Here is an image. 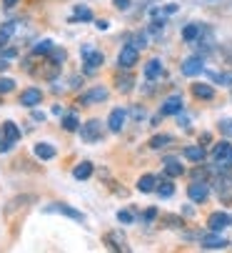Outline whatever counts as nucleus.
<instances>
[{
	"label": "nucleus",
	"instance_id": "45",
	"mask_svg": "<svg viewBox=\"0 0 232 253\" xmlns=\"http://www.w3.org/2000/svg\"><path fill=\"white\" fill-rule=\"evenodd\" d=\"M8 68H10V63L5 58H0V70H8Z\"/></svg>",
	"mask_w": 232,
	"mask_h": 253
},
{
	"label": "nucleus",
	"instance_id": "44",
	"mask_svg": "<svg viewBox=\"0 0 232 253\" xmlns=\"http://www.w3.org/2000/svg\"><path fill=\"white\" fill-rule=\"evenodd\" d=\"M175 10H177V5H175V3H170V5H165V8H163V13H175Z\"/></svg>",
	"mask_w": 232,
	"mask_h": 253
},
{
	"label": "nucleus",
	"instance_id": "41",
	"mask_svg": "<svg viewBox=\"0 0 232 253\" xmlns=\"http://www.w3.org/2000/svg\"><path fill=\"white\" fill-rule=\"evenodd\" d=\"M155 215H158V211H155V208H150V211L142 215V221H147V223H150V221H155Z\"/></svg>",
	"mask_w": 232,
	"mask_h": 253
},
{
	"label": "nucleus",
	"instance_id": "15",
	"mask_svg": "<svg viewBox=\"0 0 232 253\" xmlns=\"http://www.w3.org/2000/svg\"><path fill=\"white\" fill-rule=\"evenodd\" d=\"M202 30H205V25H200V23H190V25H185V28H182V41L195 43L200 35H202Z\"/></svg>",
	"mask_w": 232,
	"mask_h": 253
},
{
	"label": "nucleus",
	"instance_id": "40",
	"mask_svg": "<svg viewBox=\"0 0 232 253\" xmlns=\"http://www.w3.org/2000/svg\"><path fill=\"white\" fill-rule=\"evenodd\" d=\"M133 45H137V48H145L147 45V38H145V35H135V43Z\"/></svg>",
	"mask_w": 232,
	"mask_h": 253
},
{
	"label": "nucleus",
	"instance_id": "9",
	"mask_svg": "<svg viewBox=\"0 0 232 253\" xmlns=\"http://www.w3.org/2000/svg\"><path fill=\"white\" fill-rule=\"evenodd\" d=\"M107 88H102V85H98V88H93V90H88L85 95H80V103L83 105H90V103H102V100H107Z\"/></svg>",
	"mask_w": 232,
	"mask_h": 253
},
{
	"label": "nucleus",
	"instance_id": "5",
	"mask_svg": "<svg viewBox=\"0 0 232 253\" xmlns=\"http://www.w3.org/2000/svg\"><path fill=\"white\" fill-rule=\"evenodd\" d=\"M105 243L112 248V251H130V246H128V238H125V233L123 231H110L107 236H105Z\"/></svg>",
	"mask_w": 232,
	"mask_h": 253
},
{
	"label": "nucleus",
	"instance_id": "23",
	"mask_svg": "<svg viewBox=\"0 0 232 253\" xmlns=\"http://www.w3.org/2000/svg\"><path fill=\"white\" fill-rule=\"evenodd\" d=\"M133 85H135V78H133L130 73L118 76V90H120V93H130V90H133Z\"/></svg>",
	"mask_w": 232,
	"mask_h": 253
},
{
	"label": "nucleus",
	"instance_id": "2",
	"mask_svg": "<svg viewBox=\"0 0 232 253\" xmlns=\"http://www.w3.org/2000/svg\"><path fill=\"white\" fill-rule=\"evenodd\" d=\"M45 213H60V215H67V218H72L77 223H85V213L67 206V203H50V206H45Z\"/></svg>",
	"mask_w": 232,
	"mask_h": 253
},
{
	"label": "nucleus",
	"instance_id": "42",
	"mask_svg": "<svg viewBox=\"0 0 232 253\" xmlns=\"http://www.w3.org/2000/svg\"><path fill=\"white\" fill-rule=\"evenodd\" d=\"M133 118L135 121H142L145 118V111H142V108H133Z\"/></svg>",
	"mask_w": 232,
	"mask_h": 253
},
{
	"label": "nucleus",
	"instance_id": "30",
	"mask_svg": "<svg viewBox=\"0 0 232 253\" xmlns=\"http://www.w3.org/2000/svg\"><path fill=\"white\" fill-rule=\"evenodd\" d=\"M215 83H222V85H232V73H207Z\"/></svg>",
	"mask_w": 232,
	"mask_h": 253
},
{
	"label": "nucleus",
	"instance_id": "8",
	"mask_svg": "<svg viewBox=\"0 0 232 253\" xmlns=\"http://www.w3.org/2000/svg\"><path fill=\"white\" fill-rule=\"evenodd\" d=\"M212 158H215V163H232V146L227 140L217 143L212 148Z\"/></svg>",
	"mask_w": 232,
	"mask_h": 253
},
{
	"label": "nucleus",
	"instance_id": "39",
	"mask_svg": "<svg viewBox=\"0 0 232 253\" xmlns=\"http://www.w3.org/2000/svg\"><path fill=\"white\" fill-rule=\"evenodd\" d=\"M222 55L232 63V43H225V45H222Z\"/></svg>",
	"mask_w": 232,
	"mask_h": 253
},
{
	"label": "nucleus",
	"instance_id": "34",
	"mask_svg": "<svg viewBox=\"0 0 232 253\" xmlns=\"http://www.w3.org/2000/svg\"><path fill=\"white\" fill-rule=\"evenodd\" d=\"M48 55H50V60H53V63H58V65L65 60V50H60V48H53Z\"/></svg>",
	"mask_w": 232,
	"mask_h": 253
},
{
	"label": "nucleus",
	"instance_id": "6",
	"mask_svg": "<svg viewBox=\"0 0 232 253\" xmlns=\"http://www.w3.org/2000/svg\"><path fill=\"white\" fill-rule=\"evenodd\" d=\"M232 223V218H230V215L225 213V211H215L212 215H210V218H207V226H210V231H225L227 226Z\"/></svg>",
	"mask_w": 232,
	"mask_h": 253
},
{
	"label": "nucleus",
	"instance_id": "1",
	"mask_svg": "<svg viewBox=\"0 0 232 253\" xmlns=\"http://www.w3.org/2000/svg\"><path fill=\"white\" fill-rule=\"evenodd\" d=\"M80 55H83V60H85V70H88V73H95V70L105 63V55H102L100 50H95L93 45H83V48H80Z\"/></svg>",
	"mask_w": 232,
	"mask_h": 253
},
{
	"label": "nucleus",
	"instance_id": "46",
	"mask_svg": "<svg viewBox=\"0 0 232 253\" xmlns=\"http://www.w3.org/2000/svg\"><path fill=\"white\" fill-rule=\"evenodd\" d=\"M33 118H35V121H45V116H43L40 111H33Z\"/></svg>",
	"mask_w": 232,
	"mask_h": 253
},
{
	"label": "nucleus",
	"instance_id": "13",
	"mask_svg": "<svg viewBox=\"0 0 232 253\" xmlns=\"http://www.w3.org/2000/svg\"><path fill=\"white\" fill-rule=\"evenodd\" d=\"M125 111L123 108H115V111L110 113V118H107V128L112 130V133H120L123 130V126H125Z\"/></svg>",
	"mask_w": 232,
	"mask_h": 253
},
{
	"label": "nucleus",
	"instance_id": "38",
	"mask_svg": "<svg viewBox=\"0 0 232 253\" xmlns=\"http://www.w3.org/2000/svg\"><path fill=\"white\" fill-rule=\"evenodd\" d=\"M112 3H115V8H118V10H128L130 8V0H112Z\"/></svg>",
	"mask_w": 232,
	"mask_h": 253
},
{
	"label": "nucleus",
	"instance_id": "32",
	"mask_svg": "<svg viewBox=\"0 0 232 253\" xmlns=\"http://www.w3.org/2000/svg\"><path fill=\"white\" fill-rule=\"evenodd\" d=\"M220 133H222L225 138H232V118H227V121H220Z\"/></svg>",
	"mask_w": 232,
	"mask_h": 253
},
{
	"label": "nucleus",
	"instance_id": "12",
	"mask_svg": "<svg viewBox=\"0 0 232 253\" xmlns=\"http://www.w3.org/2000/svg\"><path fill=\"white\" fill-rule=\"evenodd\" d=\"M187 196H190V201H195V203H202L207 196H210V188H207V183H202V180H200V183H198V180H195V183H192L190 188H187Z\"/></svg>",
	"mask_w": 232,
	"mask_h": 253
},
{
	"label": "nucleus",
	"instance_id": "17",
	"mask_svg": "<svg viewBox=\"0 0 232 253\" xmlns=\"http://www.w3.org/2000/svg\"><path fill=\"white\" fill-rule=\"evenodd\" d=\"M35 156L40 161H50V158H55V148L50 143H35Z\"/></svg>",
	"mask_w": 232,
	"mask_h": 253
},
{
	"label": "nucleus",
	"instance_id": "37",
	"mask_svg": "<svg viewBox=\"0 0 232 253\" xmlns=\"http://www.w3.org/2000/svg\"><path fill=\"white\" fill-rule=\"evenodd\" d=\"M10 148H13V140H8V138H5V140H0V153H8Z\"/></svg>",
	"mask_w": 232,
	"mask_h": 253
},
{
	"label": "nucleus",
	"instance_id": "7",
	"mask_svg": "<svg viewBox=\"0 0 232 253\" xmlns=\"http://www.w3.org/2000/svg\"><path fill=\"white\" fill-rule=\"evenodd\" d=\"M202 70H205V65H202V58H200V55H192V58H187V60L182 63V73H185L187 78L200 76Z\"/></svg>",
	"mask_w": 232,
	"mask_h": 253
},
{
	"label": "nucleus",
	"instance_id": "11",
	"mask_svg": "<svg viewBox=\"0 0 232 253\" xmlns=\"http://www.w3.org/2000/svg\"><path fill=\"white\" fill-rule=\"evenodd\" d=\"M180 111H182V98L180 95H170L163 103V108H160V116H180Z\"/></svg>",
	"mask_w": 232,
	"mask_h": 253
},
{
	"label": "nucleus",
	"instance_id": "22",
	"mask_svg": "<svg viewBox=\"0 0 232 253\" xmlns=\"http://www.w3.org/2000/svg\"><path fill=\"white\" fill-rule=\"evenodd\" d=\"M155 183H158V180H155V175H142V178L137 180V191H140V193H152V191H155Z\"/></svg>",
	"mask_w": 232,
	"mask_h": 253
},
{
	"label": "nucleus",
	"instance_id": "16",
	"mask_svg": "<svg viewBox=\"0 0 232 253\" xmlns=\"http://www.w3.org/2000/svg\"><path fill=\"white\" fill-rule=\"evenodd\" d=\"M192 95L200 98V100H212L215 98V88L205 85V83H195V85H192Z\"/></svg>",
	"mask_w": 232,
	"mask_h": 253
},
{
	"label": "nucleus",
	"instance_id": "31",
	"mask_svg": "<svg viewBox=\"0 0 232 253\" xmlns=\"http://www.w3.org/2000/svg\"><path fill=\"white\" fill-rule=\"evenodd\" d=\"M63 128L72 133V130L80 128V123H77V118H75V116H65V118H63Z\"/></svg>",
	"mask_w": 232,
	"mask_h": 253
},
{
	"label": "nucleus",
	"instance_id": "28",
	"mask_svg": "<svg viewBox=\"0 0 232 253\" xmlns=\"http://www.w3.org/2000/svg\"><path fill=\"white\" fill-rule=\"evenodd\" d=\"M53 48H55V45H53V41H40V43H37V45L33 48V53H35V55H48Z\"/></svg>",
	"mask_w": 232,
	"mask_h": 253
},
{
	"label": "nucleus",
	"instance_id": "24",
	"mask_svg": "<svg viewBox=\"0 0 232 253\" xmlns=\"http://www.w3.org/2000/svg\"><path fill=\"white\" fill-rule=\"evenodd\" d=\"M3 133H5V138H8V140H13V143H15V140H20V128H18L15 123H10V121H8V123H3Z\"/></svg>",
	"mask_w": 232,
	"mask_h": 253
},
{
	"label": "nucleus",
	"instance_id": "21",
	"mask_svg": "<svg viewBox=\"0 0 232 253\" xmlns=\"http://www.w3.org/2000/svg\"><path fill=\"white\" fill-rule=\"evenodd\" d=\"M165 173H167L170 178H177V175H182V173H185V168H182L175 158H165Z\"/></svg>",
	"mask_w": 232,
	"mask_h": 253
},
{
	"label": "nucleus",
	"instance_id": "14",
	"mask_svg": "<svg viewBox=\"0 0 232 253\" xmlns=\"http://www.w3.org/2000/svg\"><path fill=\"white\" fill-rule=\"evenodd\" d=\"M40 100H43V93L37 90V88H28V90H23V93H20V103H23V105H28V108L40 105Z\"/></svg>",
	"mask_w": 232,
	"mask_h": 253
},
{
	"label": "nucleus",
	"instance_id": "27",
	"mask_svg": "<svg viewBox=\"0 0 232 253\" xmlns=\"http://www.w3.org/2000/svg\"><path fill=\"white\" fill-rule=\"evenodd\" d=\"M72 20H93V13H90V8H85V5H77L75 8V15H72Z\"/></svg>",
	"mask_w": 232,
	"mask_h": 253
},
{
	"label": "nucleus",
	"instance_id": "43",
	"mask_svg": "<svg viewBox=\"0 0 232 253\" xmlns=\"http://www.w3.org/2000/svg\"><path fill=\"white\" fill-rule=\"evenodd\" d=\"M95 28H98V30H107L110 23H107V20H95Z\"/></svg>",
	"mask_w": 232,
	"mask_h": 253
},
{
	"label": "nucleus",
	"instance_id": "25",
	"mask_svg": "<svg viewBox=\"0 0 232 253\" xmlns=\"http://www.w3.org/2000/svg\"><path fill=\"white\" fill-rule=\"evenodd\" d=\"M167 143H172V135H155V138H150V148H165Z\"/></svg>",
	"mask_w": 232,
	"mask_h": 253
},
{
	"label": "nucleus",
	"instance_id": "47",
	"mask_svg": "<svg viewBox=\"0 0 232 253\" xmlns=\"http://www.w3.org/2000/svg\"><path fill=\"white\" fill-rule=\"evenodd\" d=\"M15 3H18V0H3V5H5V8H15Z\"/></svg>",
	"mask_w": 232,
	"mask_h": 253
},
{
	"label": "nucleus",
	"instance_id": "10",
	"mask_svg": "<svg viewBox=\"0 0 232 253\" xmlns=\"http://www.w3.org/2000/svg\"><path fill=\"white\" fill-rule=\"evenodd\" d=\"M200 243H202V248H207V251H220V248H225V246H227V241H225L217 231H212V233L202 236V238H200Z\"/></svg>",
	"mask_w": 232,
	"mask_h": 253
},
{
	"label": "nucleus",
	"instance_id": "4",
	"mask_svg": "<svg viewBox=\"0 0 232 253\" xmlns=\"http://www.w3.org/2000/svg\"><path fill=\"white\" fill-rule=\"evenodd\" d=\"M80 138H83L85 143L100 140V138H102V123H100V121H88L85 126H80Z\"/></svg>",
	"mask_w": 232,
	"mask_h": 253
},
{
	"label": "nucleus",
	"instance_id": "3",
	"mask_svg": "<svg viewBox=\"0 0 232 253\" xmlns=\"http://www.w3.org/2000/svg\"><path fill=\"white\" fill-rule=\"evenodd\" d=\"M137 60H140V48L137 45H125L123 50H120V55H118V65L123 68V70H130L133 65H137Z\"/></svg>",
	"mask_w": 232,
	"mask_h": 253
},
{
	"label": "nucleus",
	"instance_id": "33",
	"mask_svg": "<svg viewBox=\"0 0 232 253\" xmlns=\"http://www.w3.org/2000/svg\"><path fill=\"white\" fill-rule=\"evenodd\" d=\"M15 88V83L10 81V78H0V95H5V93H10Z\"/></svg>",
	"mask_w": 232,
	"mask_h": 253
},
{
	"label": "nucleus",
	"instance_id": "20",
	"mask_svg": "<svg viewBox=\"0 0 232 253\" xmlns=\"http://www.w3.org/2000/svg\"><path fill=\"white\" fill-rule=\"evenodd\" d=\"M72 175H75L77 180H85V178H90V175H93V163H90V161L77 163V166H75V170H72Z\"/></svg>",
	"mask_w": 232,
	"mask_h": 253
},
{
	"label": "nucleus",
	"instance_id": "18",
	"mask_svg": "<svg viewBox=\"0 0 232 253\" xmlns=\"http://www.w3.org/2000/svg\"><path fill=\"white\" fill-rule=\"evenodd\" d=\"M160 73H163V63H160L158 58H152V60L145 65V78H147V81H155Z\"/></svg>",
	"mask_w": 232,
	"mask_h": 253
},
{
	"label": "nucleus",
	"instance_id": "29",
	"mask_svg": "<svg viewBox=\"0 0 232 253\" xmlns=\"http://www.w3.org/2000/svg\"><path fill=\"white\" fill-rule=\"evenodd\" d=\"M158 193H160V198H170L175 193V186L170 183V180H163V183L158 186Z\"/></svg>",
	"mask_w": 232,
	"mask_h": 253
},
{
	"label": "nucleus",
	"instance_id": "35",
	"mask_svg": "<svg viewBox=\"0 0 232 253\" xmlns=\"http://www.w3.org/2000/svg\"><path fill=\"white\" fill-rule=\"evenodd\" d=\"M118 221H120V223H133L135 215H133L130 211H120V213H118Z\"/></svg>",
	"mask_w": 232,
	"mask_h": 253
},
{
	"label": "nucleus",
	"instance_id": "19",
	"mask_svg": "<svg viewBox=\"0 0 232 253\" xmlns=\"http://www.w3.org/2000/svg\"><path fill=\"white\" fill-rule=\"evenodd\" d=\"M185 158L192 161V163H202L205 161V148L202 146H190V148H185Z\"/></svg>",
	"mask_w": 232,
	"mask_h": 253
},
{
	"label": "nucleus",
	"instance_id": "36",
	"mask_svg": "<svg viewBox=\"0 0 232 253\" xmlns=\"http://www.w3.org/2000/svg\"><path fill=\"white\" fill-rule=\"evenodd\" d=\"M163 28H165V20H163V18H155V20H152V25H150V30H152V33H160Z\"/></svg>",
	"mask_w": 232,
	"mask_h": 253
},
{
	"label": "nucleus",
	"instance_id": "26",
	"mask_svg": "<svg viewBox=\"0 0 232 253\" xmlns=\"http://www.w3.org/2000/svg\"><path fill=\"white\" fill-rule=\"evenodd\" d=\"M13 23H5V25H0V48H5V43H8V38L13 35Z\"/></svg>",
	"mask_w": 232,
	"mask_h": 253
}]
</instances>
